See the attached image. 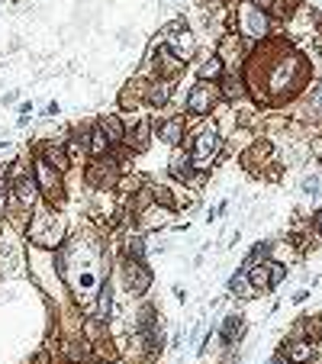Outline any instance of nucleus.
<instances>
[{
    "label": "nucleus",
    "instance_id": "obj_1",
    "mask_svg": "<svg viewBox=\"0 0 322 364\" xmlns=\"http://www.w3.org/2000/svg\"><path fill=\"white\" fill-rule=\"evenodd\" d=\"M307 77L309 65L303 61V55L290 52L287 46H271V52L258 55V61H252L248 87H252L255 97L274 103L281 97H293L307 84Z\"/></svg>",
    "mask_w": 322,
    "mask_h": 364
},
{
    "label": "nucleus",
    "instance_id": "obj_2",
    "mask_svg": "<svg viewBox=\"0 0 322 364\" xmlns=\"http://www.w3.org/2000/svg\"><path fill=\"white\" fill-rule=\"evenodd\" d=\"M152 281H155V274H152V268H148L146 261L123 258V284H126V290H129L132 296H142L148 287H152Z\"/></svg>",
    "mask_w": 322,
    "mask_h": 364
},
{
    "label": "nucleus",
    "instance_id": "obj_3",
    "mask_svg": "<svg viewBox=\"0 0 322 364\" xmlns=\"http://www.w3.org/2000/svg\"><path fill=\"white\" fill-rule=\"evenodd\" d=\"M219 145H223V136L216 126H203L193 139V165H210L219 152Z\"/></svg>",
    "mask_w": 322,
    "mask_h": 364
},
{
    "label": "nucleus",
    "instance_id": "obj_4",
    "mask_svg": "<svg viewBox=\"0 0 322 364\" xmlns=\"http://www.w3.org/2000/svg\"><path fill=\"white\" fill-rule=\"evenodd\" d=\"M36 184H39V190L46 194L49 200H62V194H65V187H62V171H55L49 161H42V158H36Z\"/></svg>",
    "mask_w": 322,
    "mask_h": 364
},
{
    "label": "nucleus",
    "instance_id": "obj_5",
    "mask_svg": "<svg viewBox=\"0 0 322 364\" xmlns=\"http://www.w3.org/2000/svg\"><path fill=\"white\" fill-rule=\"evenodd\" d=\"M245 319H242V313H226L223 322H219V329H216V339H219V345H223L226 351L229 349H238V341L245 339Z\"/></svg>",
    "mask_w": 322,
    "mask_h": 364
},
{
    "label": "nucleus",
    "instance_id": "obj_6",
    "mask_svg": "<svg viewBox=\"0 0 322 364\" xmlns=\"http://www.w3.org/2000/svg\"><path fill=\"white\" fill-rule=\"evenodd\" d=\"M216 100H219V91H216L210 81H200V84H193L191 94H187V110H191L193 116H203L216 106Z\"/></svg>",
    "mask_w": 322,
    "mask_h": 364
},
{
    "label": "nucleus",
    "instance_id": "obj_7",
    "mask_svg": "<svg viewBox=\"0 0 322 364\" xmlns=\"http://www.w3.org/2000/svg\"><path fill=\"white\" fill-rule=\"evenodd\" d=\"M242 32L245 36H252V39H264L268 36V13L258 7V4H242Z\"/></svg>",
    "mask_w": 322,
    "mask_h": 364
},
{
    "label": "nucleus",
    "instance_id": "obj_8",
    "mask_svg": "<svg viewBox=\"0 0 322 364\" xmlns=\"http://www.w3.org/2000/svg\"><path fill=\"white\" fill-rule=\"evenodd\" d=\"M32 239L39 245H58V239H62V220L52 222V213H39L36 222H32Z\"/></svg>",
    "mask_w": 322,
    "mask_h": 364
},
{
    "label": "nucleus",
    "instance_id": "obj_9",
    "mask_svg": "<svg viewBox=\"0 0 322 364\" xmlns=\"http://www.w3.org/2000/svg\"><path fill=\"white\" fill-rule=\"evenodd\" d=\"M277 355H284L290 364H307V361H313L316 358V351H313V345H309L307 339H293V341H284Z\"/></svg>",
    "mask_w": 322,
    "mask_h": 364
},
{
    "label": "nucleus",
    "instance_id": "obj_10",
    "mask_svg": "<svg viewBox=\"0 0 322 364\" xmlns=\"http://www.w3.org/2000/svg\"><path fill=\"white\" fill-rule=\"evenodd\" d=\"M13 194H16V200H20V206H32L36 203V194H39V184H36V177L32 175H20L13 184Z\"/></svg>",
    "mask_w": 322,
    "mask_h": 364
},
{
    "label": "nucleus",
    "instance_id": "obj_11",
    "mask_svg": "<svg viewBox=\"0 0 322 364\" xmlns=\"http://www.w3.org/2000/svg\"><path fill=\"white\" fill-rule=\"evenodd\" d=\"M113 181H116V168H113V161H107V165H103V158L94 161L91 171H87V184H94V187H110Z\"/></svg>",
    "mask_w": 322,
    "mask_h": 364
},
{
    "label": "nucleus",
    "instance_id": "obj_12",
    "mask_svg": "<svg viewBox=\"0 0 322 364\" xmlns=\"http://www.w3.org/2000/svg\"><path fill=\"white\" fill-rule=\"evenodd\" d=\"M168 175L174 177V181H191L193 177V155L187 152H174L168 161Z\"/></svg>",
    "mask_w": 322,
    "mask_h": 364
},
{
    "label": "nucleus",
    "instance_id": "obj_13",
    "mask_svg": "<svg viewBox=\"0 0 322 364\" xmlns=\"http://www.w3.org/2000/svg\"><path fill=\"white\" fill-rule=\"evenodd\" d=\"M171 97V81L168 77H158V81H152L146 87V103L152 106V110H158V106H165Z\"/></svg>",
    "mask_w": 322,
    "mask_h": 364
},
{
    "label": "nucleus",
    "instance_id": "obj_14",
    "mask_svg": "<svg viewBox=\"0 0 322 364\" xmlns=\"http://www.w3.org/2000/svg\"><path fill=\"white\" fill-rule=\"evenodd\" d=\"M158 139L165 145H171V149H177V145L184 142V120L181 116H174V120H168L165 126L158 130Z\"/></svg>",
    "mask_w": 322,
    "mask_h": 364
},
{
    "label": "nucleus",
    "instance_id": "obj_15",
    "mask_svg": "<svg viewBox=\"0 0 322 364\" xmlns=\"http://www.w3.org/2000/svg\"><path fill=\"white\" fill-rule=\"evenodd\" d=\"M100 132L110 139V145H120V142H126V130H123V120L120 116H100Z\"/></svg>",
    "mask_w": 322,
    "mask_h": 364
},
{
    "label": "nucleus",
    "instance_id": "obj_16",
    "mask_svg": "<svg viewBox=\"0 0 322 364\" xmlns=\"http://www.w3.org/2000/svg\"><path fill=\"white\" fill-rule=\"evenodd\" d=\"M226 290H229L232 296H252L255 294V287H252V281H248V268L242 265L236 274H232L229 281H226Z\"/></svg>",
    "mask_w": 322,
    "mask_h": 364
},
{
    "label": "nucleus",
    "instance_id": "obj_17",
    "mask_svg": "<svg viewBox=\"0 0 322 364\" xmlns=\"http://www.w3.org/2000/svg\"><path fill=\"white\" fill-rule=\"evenodd\" d=\"M123 251H126V258L129 261H146L148 255V245H146V235H126L123 239Z\"/></svg>",
    "mask_w": 322,
    "mask_h": 364
},
{
    "label": "nucleus",
    "instance_id": "obj_18",
    "mask_svg": "<svg viewBox=\"0 0 322 364\" xmlns=\"http://www.w3.org/2000/svg\"><path fill=\"white\" fill-rule=\"evenodd\" d=\"M113 316V284L110 281H103L100 284V294H97V319H107Z\"/></svg>",
    "mask_w": 322,
    "mask_h": 364
},
{
    "label": "nucleus",
    "instance_id": "obj_19",
    "mask_svg": "<svg viewBox=\"0 0 322 364\" xmlns=\"http://www.w3.org/2000/svg\"><path fill=\"white\" fill-rule=\"evenodd\" d=\"M200 81H219V77H223V71H226V65H223V58H219V55H210L207 61H203V65H200Z\"/></svg>",
    "mask_w": 322,
    "mask_h": 364
},
{
    "label": "nucleus",
    "instance_id": "obj_20",
    "mask_svg": "<svg viewBox=\"0 0 322 364\" xmlns=\"http://www.w3.org/2000/svg\"><path fill=\"white\" fill-rule=\"evenodd\" d=\"M268 265H248V281H252V287L258 290V294L261 290H271V268Z\"/></svg>",
    "mask_w": 322,
    "mask_h": 364
},
{
    "label": "nucleus",
    "instance_id": "obj_21",
    "mask_svg": "<svg viewBox=\"0 0 322 364\" xmlns=\"http://www.w3.org/2000/svg\"><path fill=\"white\" fill-rule=\"evenodd\" d=\"M39 158L49 161L55 171H65V168H68V152L58 149V145H42V155H39Z\"/></svg>",
    "mask_w": 322,
    "mask_h": 364
},
{
    "label": "nucleus",
    "instance_id": "obj_22",
    "mask_svg": "<svg viewBox=\"0 0 322 364\" xmlns=\"http://www.w3.org/2000/svg\"><path fill=\"white\" fill-rule=\"evenodd\" d=\"M271 251H274V242H255L252 251H248V258L242 261V265H268L271 261Z\"/></svg>",
    "mask_w": 322,
    "mask_h": 364
},
{
    "label": "nucleus",
    "instance_id": "obj_23",
    "mask_svg": "<svg viewBox=\"0 0 322 364\" xmlns=\"http://www.w3.org/2000/svg\"><path fill=\"white\" fill-rule=\"evenodd\" d=\"M219 94H223L226 100H238V97H245V84L238 81V77H223V87H219Z\"/></svg>",
    "mask_w": 322,
    "mask_h": 364
},
{
    "label": "nucleus",
    "instance_id": "obj_24",
    "mask_svg": "<svg viewBox=\"0 0 322 364\" xmlns=\"http://www.w3.org/2000/svg\"><path fill=\"white\" fill-rule=\"evenodd\" d=\"M300 190H303V197L319 200L322 197V177L319 175H307L303 177V184H300Z\"/></svg>",
    "mask_w": 322,
    "mask_h": 364
},
{
    "label": "nucleus",
    "instance_id": "obj_25",
    "mask_svg": "<svg viewBox=\"0 0 322 364\" xmlns=\"http://www.w3.org/2000/svg\"><path fill=\"white\" fill-rule=\"evenodd\" d=\"M87 341V339H84ZM84 341H75V339H68L65 341V351H68V358L71 361H77V364H84L87 358H91V351H87V345Z\"/></svg>",
    "mask_w": 322,
    "mask_h": 364
},
{
    "label": "nucleus",
    "instance_id": "obj_26",
    "mask_svg": "<svg viewBox=\"0 0 322 364\" xmlns=\"http://www.w3.org/2000/svg\"><path fill=\"white\" fill-rule=\"evenodd\" d=\"M126 142H129L132 152H146V145H148V123H142L132 136H126Z\"/></svg>",
    "mask_w": 322,
    "mask_h": 364
},
{
    "label": "nucleus",
    "instance_id": "obj_27",
    "mask_svg": "<svg viewBox=\"0 0 322 364\" xmlns=\"http://www.w3.org/2000/svg\"><path fill=\"white\" fill-rule=\"evenodd\" d=\"M268 268H271V290L281 287V284L287 281V265H284V261H271Z\"/></svg>",
    "mask_w": 322,
    "mask_h": 364
},
{
    "label": "nucleus",
    "instance_id": "obj_28",
    "mask_svg": "<svg viewBox=\"0 0 322 364\" xmlns=\"http://www.w3.org/2000/svg\"><path fill=\"white\" fill-rule=\"evenodd\" d=\"M309 100H313V106H316V110H319V113H322V81L316 84L313 91H309Z\"/></svg>",
    "mask_w": 322,
    "mask_h": 364
},
{
    "label": "nucleus",
    "instance_id": "obj_29",
    "mask_svg": "<svg viewBox=\"0 0 322 364\" xmlns=\"http://www.w3.org/2000/svg\"><path fill=\"white\" fill-rule=\"evenodd\" d=\"M58 110H62V106L55 103V100H49V103L42 106V116H58Z\"/></svg>",
    "mask_w": 322,
    "mask_h": 364
},
{
    "label": "nucleus",
    "instance_id": "obj_30",
    "mask_svg": "<svg viewBox=\"0 0 322 364\" xmlns=\"http://www.w3.org/2000/svg\"><path fill=\"white\" fill-rule=\"evenodd\" d=\"M7 187H10V184L0 177V210H4V203H7Z\"/></svg>",
    "mask_w": 322,
    "mask_h": 364
},
{
    "label": "nucleus",
    "instance_id": "obj_31",
    "mask_svg": "<svg viewBox=\"0 0 322 364\" xmlns=\"http://www.w3.org/2000/svg\"><path fill=\"white\" fill-rule=\"evenodd\" d=\"M174 296H177V300H181V303H184V300H187V290L181 287V284H174Z\"/></svg>",
    "mask_w": 322,
    "mask_h": 364
},
{
    "label": "nucleus",
    "instance_id": "obj_32",
    "mask_svg": "<svg viewBox=\"0 0 322 364\" xmlns=\"http://www.w3.org/2000/svg\"><path fill=\"white\" fill-rule=\"evenodd\" d=\"M307 296H309V290H297V294H293V303H303Z\"/></svg>",
    "mask_w": 322,
    "mask_h": 364
},
{
    "label": "nucleus",
    "instance_id": "obj_33",
    "mask_svg": "<svg viewBox=\"0 0 322 364\" xmlns=\"http://www.w3.org/2000/svg\"><path fill=\"white\" fill-rule=\"evenodd\" d=\"M264 364H290V361H287L284 355H274V358H268V361H264Z\"/></svg>",
    "mask_w": 322,
    "mask_h": 364
},
{
    "label": "nucleus",
    "instance_id": "obj_34",
    "mask_svg": "<svg viewBox=\"0 0 322 364\" xmlns=\"http://www.w3.org/2000/svg\"><path fill=\"white\" fill-rule=\"evenodd\" d=\"M316 232L322 235V206H319V213H316Z\"/></svg>",
    "mask_w": 322,
    "mask_h": 364
},
{
    "label": "nucleus",
    "instance_id": "obj_35",
    "mask_svg": "<svg viewBox=\"0 0 322 364\" xmlns=\"http://www.w3.org/2000/svg\"><path fill=\"white\" fill-rule=\"evenodd\" d=\"M313 152L322 158V139H313Z\"/></svg>",
    "mask_w": 322,
    "mask_h": 364
},
{
    "label": "nucleus",
    "instance_id": "obj_36",
    "mask_svg": "<svg viewBox=\"0 0 322 364\" xmlns=\"http://www.w3.org/2000/svg\"><path fill=\"white\" fill-rule=\"evenodd\" d=\"M307 364H319V361H307Z\"/></svg>",
    "mask_w": 322,
    "mask_h": 364
}]
</instances>
